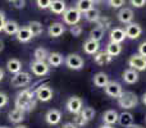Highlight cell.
I'll list each match as a JSON object with an SVG mask.
<instances>
[{
    "label": "cell",
    "instance_id": "d6986e66",
    "mask_svg": "<svg viewBox=\"0 0 146 128\" xmlns=\"http://www.w3.org/2000/svg\"><path fill=\"white\" fill-rule=\"evenodd\" d=\"M126 31L123 30V28H114V30H111L110 32V42H117V44H121L122 41H124V38H126Z\"/></svg>",
    "mask_w": 146,
    "mask_h": 128
},
{
    "label": "cell",
    "instance_id": "277c9868",
    "mask_svg": "<svg viewBox=\"0 0 146 128\" xmlns=\"http://www.w3.org/2000/svg\"><path fill=\"white\" fill-rule=\"evenodd\" d=\"M81 14L82 13L77 9V8H69L63 13V21L67 25L74 26L81 21Z\"/></svg>",
    "mask_w": 146,
    "mask_h": 128
},
{
    "label": "cell",
    "instance_id": "9f6ffc18",
    "mask_svg": "<svg viewBox=\"0 0 146 128\" xmlns=\"http://www.w3.org/2000/svg\"><path fill=\"white\" fill-rule=\"evenodd\" d=\"M145 119H146V118H145Z\"/></svg>",
    "mask_w": 146,
    "mask_h": 128
},
{
    "label": "cell",
    "instance_id": "4316f807",
    "mask_svg": "<svg viewBox=\"0 0 146 128\" xmlns=\"http://www.w3.org/2000/svg\"><path fill=\"white\" fill-rule=\"evenodd\" d=\"M18 30H19V26H18V23L15 22V21H7L3 31H4L7 35H15V33L18 32Z\"/></svg>",
    "mask_w": 146,
    "mask_h": 128
},
{
    "label": "cell",
    "instance_id": "681fc988",
    "mask_svg": "<svg viewBox=\"0 0 146 128\" xmlns=\"http://www.w3.org/2000/svg\"><path fill=\"white\" fill-rule=\"evenodd\" d=\"M100 128H114V127L110 126V124H104V126H101Z\"/></svg>",
    "mask_w": 146,
    "mask_h": 128
},
{
    "label": "cell",
    "instance_id": "1f68e13d",
    "mask_svg": "<svg viewBox=\"0 0 146 128\" xmlns=\"http://www.w3.org/2000/svg\"><path fill=\"white\" fill-rule=\"evenodd\" d=\"M76 5H77L76 8H77V9L80 10L81 13H83V14H85L87 10H90L91 8H94V7H92L94 3L91 1V0H78Z\"/></svg>",
    "mask_w": 146,
    "mask_h": 128
},
{
    "label": "cell",
    "instance_id": "ffe728a7",
    "mask_svg": "<svg viewBox=\"0 0 146 128\" xmlns=\"http://www.w3.org/2000/svg\"><path fill=\"white\" fill-rule=\"evenodd\" d=\"M92 81L96 87H105L109 83V77H108V74H105L104 72H99L94 76Z\"/></svg>",
    "mask_w": 146,
    "mask_h": 128
},
{
    "label": "cell",
    "instance_id": "d590c367",
    "mask_svg": "<svg viewBox=\"0 0 146 128\" xmlns=\"http://www.w3.org/2000/svg\"><path fill=\"white\" fill-rule=\"evenodd\" d=\"M36 3H37V7L40 9H48V8H50L51 0H36Z\"/></svg>",
    "mask_w": 146,
    "mask_h": 128
},
{
    "label": "cell",
    "instance_id": "6da1fadb",
    "mask_svg": "<svg viewBox=\"0 0 146 128\" xmlns=\"http://www.w3.org/2000/svg\"><path fill=\"white\" fill-rule=\"evenodd\" d=\"M35 91L31 88H25L21 92H18L15 97V108H19L25 111H31L35 109L36 100H35Z\"/></svg>",
    "mask_w": 146,
    "mask_h": 128
},
{
    "label": "cell",
    "instance_id": "7a4b0ae2",
    "mask_svg": "<svg viewBox=\"0 0 146 128\" xmlns=\"http://www.w3.org/2000/svg\"><path fill=\"white\" fill-rule=\"evenodd\" d=\"M139 104V97L132 91H123L118 97V105L123 109H133Z\"/></svg>",
    "mask_w": 146,
    "mask_h": 128
},
{
    "label": "cell",
    "instance_id": "816d5d0a",
    "mask_svg": "<svg viewBox=\"0 0 146 128\" xmlns=\"http://www.w3.org/2000/svg\"><path fill=\"white\" fill-rule=\"evenodd\" d=\"M91 1H92V3H94V4H96V3H100V1H101V0H91Z\"/></svg>",
    "mask_w": 146,
    "mask_h": 128
},
{
    "label": "cell",
    "instance_id": "52a82bcc",
    "mask_svg": "<svg viewBox=\"0 0 146 128\" xmlns=\"http://www.w3.org/2000/svg\"><path fill=\"white\" fill-rule=\"evenodd\" d=\"M128 65L132 68V69L137 70V72H141V70L146 69V58L140 54H135L129 58L128 60Z\"/></svg>",
    "mask_w": 146,
    "mask_h": 128
},
{
    "label": "cell",
    "instance_id": "4fadbf2b",
    "mask_svg": "<svg viewBox=\"0 0 146 128\" xmlns=\"http://www.w3.org/2000/svg\"><path fill=\"white\" fill-rule=\"evenodd\" d=\"M45 121L46 123L51 124V126H55V124H58L62 121V113L59 110H56V109H50L45 115Z\"/></svg>",
    "mask_w": 146,
    "mask_h": 128
},
{
    "label": "cell",
    "instance_id": "4dcf8cb0",
    "mask_svg": "<svg viewBox=\"0 0 146 128\" xmlns=\"http://www.w3.org/2000/svg\"><path fill=\"white\" fill-rule=\"evenodd\" d=\"M100 12H99V9H96V8H91L90 10H87V12L85 13V18L87 22H98V19L100 18Z\"/></svg>",
    "mask_w": 146,
    "mask_h": 128
},
{
    "label": "cell",
    "instance_id": "30bf717a",
    "mask_svg": "<svg viewBox=\"0 0 146 128\" xmlns=\"http://www.w3.org/2000/svg\"><path fill=\"white\" fill-rule=\"evenodd\" d=\"M67 110L71 114H80L82 110V100L78 96H72L67 101Z\"/></svg>",
    "mask_w": 146,
    "mask_h": 128
},
{
    "label": "cell",
    "instance_id": "ba28073f",
    "mask_svg": "<svg viewBox=\"0 0 146 128\" xmlns=\"http://www.w3.org/2000/svg\"><path fill=\"white\" fill-rule=\"evenodd\" d=\"M83 64H85V62H83L82 56H80L78 54H69L66 58V65L69 69H74V70L82 69Z\"/></svg>",
    "mask_w": 146,
    "mask_h": 128
},
{
    "label": "cell",
    "instance_id": "7bdbcfd3",
    "mask_svg": "<svg viewBox=\"0 0 146 128\" xmlns=\"http://www.w3.org/2000/svg\"><path fill=\"white\" fill-rule=\"evenodd\" d=\"M5 22H7V21H5V14H4V12H1V10H0V32L4 30Z\"/></svg>",
    "mask_w": 146,
    "mask_h": 128
},
{
    "label": "cell",
    "instance_id": "bcb514c9",
    "mask_svg": "<svg viewBox=\"0 0 146 128\" xmlns=\"http://www.w3.org/2000/svg\"><path fill=\"white\" fill-rule=\"evenodd\" d=\"M127 128H144L142 126H140V124H132V126L127 127Z\"/></svg>",
    "mask_w": 146,
    "mask_h": 128
},
{
    "label": "cell",
    "instance_id": "44dd1931",
    "mask_svg": "<svg viewBox=\"0 0 146 128\" xmlns=\"http://www.w3.org/2000/svg\"><path fill=\"white\" fill-rule=\"evenodd\" d=\"M118 117H119V114L115 110H106L103 114V122H104V124L113 126V124H115L118 122Z\"/></svg>",
    "mask_w": 146,
    "mask_h": 128
},
{
    "label": "cell",
    "instance_id": "5b68a950",
    "mask_svg": "<svg viewBox=\"0 0 146 128\" xmlns=\"http://www.w3.org/2000/svg\"><path fill=\"white\" fill-rule=\"evenodd\" d=\"M36 94V99L38 101H42V103H48L53 99V88L48 85H41L40 87H37V90L35 91Z\"/></svg>",
    "mask_w": 146,
    "mask_h": 128
},
{
    "label": "cell",
    "instance_id": "ac0fdd59",
    "mask_svg": "<svg viewBox=\"0 0 146 128\" xmlns=\"http://www.w3.org/2000/svg\"><path fill=\"white\" fill-rule=\"evenodd\" d=\"M49 9L54 13V14H63L67 10V5L64 0H51V4Z\"/></svg>",
    "mask_w": 146,
    "mask_h": 128
},
{
    "label": "cell",
    "instance_id": "ab89813d",
    "mask_svg": "<svg viewBox=\"0 0 146 128\" xmlns=\"http://www.w3.org/2000/svg\"><path fill=\"white\" fill-rule=\"evenodd\" d=\"M12 4H13V7H14L15 9H22V8H25L26 0H14Z\"/></svg>",
    "mask_w": 146,
    "mask_h": 128
},
{
    "label": "cell",
    "instance_id": "cb8c5ba5",
    "mask_svg": "<svg viewBox=\"0 0 146 128\" xmlns=\"http://www.w3.org/2000/svg\"><path fill=\"white\" fill-rule=\"evenodd\" d=\"M94 59H95V63L99 64V65H105V64H109L111 62V59H113V56H110L106 51H100V53H96L95 56H94Z\"/></svg>",
    "mask_w": 146,
    "mask_h": 128
},
{
    "label": "cell",
    "instance_id": "7402d4cb",
    "mask_svg": "<svg viewBox=\"0 0 146 128\" xmlns=\"http://www.w3.org/2000/svg\"><path fill=\"white\" fill-rule=\"evenodd\" d=\"M123 80L126 83H128V85H132V83H136L137 81H139V73H137V70L132 69V68H129V69L124 70L123 73Z\"/></svg>",
    "mask_w": 146,
    "mask_h": 128
},
{
    "label": "cell",
    "instance_id": "836d02e7",
    "mask_svg": "<svg viewBox=\"0 0 146 128\" xmlns=\"http://www.w3.org/2000/svg\"><path fill=\"white\" fill-rule=\"evenodd\" d=\"M81 115L83 117V119L87 122H90L91 119H94V117H95V110H94L92 108H90V106H87V108H82V110H81Z\"/></svg>",
    "mask_w": 146,
    "mask_h": 128
},
{
    "label": "cell",
    "instance_id": "83f0119b",
    "mask_svg": "<svg viewBox=\"0 0 146 128\" xmlns=\"http://www.w3.org/2000/svg\"><path fill=\"white\" fill-rule=\"evenodd\" d=\"M106 53L114 58V56L119 55L122 53V45L117 42H109L108 46H106Z\"/></svg>",
    "mask_w": 146,
    "mask_h": 128
},
{
    "label": "cell",
    "instance_id": "f5cc1de1",
    "mask_svg": "<svg viewBox=\"0 0 146 128\" xmlns=\"http://www.w3.org/2000/svg\"><path fill=\"white\" fill-rule=\"evenodd\" d=\"M15 128H28V127L27 126H17Z\"/></svg>",
    "mask_w": 146,
    "mask_h": 128
},
{
    "label": "cell",
    "instance_id": "2e32d148",
    "mask_svg": "<svg viewBox=\"0 0 146 128\" xmlns=\"http://www.w3.org/2000/svg\"><path fill=\"white\" fill-rule=\"evenodd\" d=\"M8 118H9V121L12 122V123H21V122L25 119V110H22V109L19 108H14L12 111H9V114H8Z\"/></svg>",
    "mask_w": 146,
    "mask_h": 128
},
{
    "label": "cell",
    "instance_id": "9a60e30c",
    "mask_svg": "<svg viewBox=\"0 0 146 128\" xmlns=\"http://www.w3.org/2000/svg\"><path fill=\"white\" fill-rule=\"evenodd\" d=\"M15 37H17V40L19 42H28L33 37V35L28 27H19L18 32L15 33Z\"/></svg>",
    "mask_w": 146,
    "mask_h": 128
},
{
    "label": "cell",
    "instance_id": "c3c4849f",
    "mask_svg": "<svg viewBox=\"0 0 146 128\" xmlns=\"http://www.w3.org/2000/svg\"><path fill=\"white\" fill-rule=\"evenodd\" d=\"M142 103H144V105H146V92L142 95Z\"/></svg>",
    "mask_w": 146,
    "mask_h": 128
},
{
    "label": "cell",
    "instance_id": "484cf974",
    "mask_svg": "<svg viewBox=\"0 0 146 128\" xmlns=\"http://www.w3.org/2000/svg\"><path fill=\"white\" fill-rule=\"evenodd\" d=\"M63 63V55L60 53H50L48 58V64L50 67H60Z\"/></svg>",
    "mask_w": 146,
    "mask_h": 128
},
{
    "label": "cell",
    "instance_id": "8d00e7d4",
    "mask_svg": "<svg viewBox=\"0 0 146 128\" xmlns=\"http://www.w3.org/2000/svg\"><path fill=\"white\" fill-rule=\"evenodd\" d=\"M87 123V121H85L83 119V117L81 115V114H76V118H74V124L77 127H82L85 126V124Z\"/></svg>",
    "mask_w": 146,
    "mask_h": 128
},
{
    "label": "cell",
    "instance_id": "d6a6232c",
    "mask_svg": "<svg viewBox=\"0 0 146 128\" xmlns=\"http://www.w3.org/2000/svg\"><path fill=\"white\" fill-rule=\"evenodd\" d=\"M104 28H101V27H95V28H92V30L90 31V38L91 40H94V41H100L101 38L104 37Z\"/></svg>",
    "mask_w": 146,
    "mask_h": 128
},
{
    "label": "cell",
    "instance_id": "8992f818",
    "mask_svg": "<svg viewBox=\"0 0 146 128\" xmlns=\"http://www.w3.org/2000/svg\"><path fill=\"white\" fill-rule=\"evenodd\" d=\"M30 68L33 74L37 76V77H44L50 70V65L46 63V62H38V60H35L33 63H31Z\"/></svg>",
    "mask_w": 146,
    "mask_h": 128
},
{
    "label": "cell",
    "instance_id": "74e56055",
    "mask_svg": "<svg viewBox=\"0 0 146 128\" xmlns=\"http://www.w3.org/2000/svg\"><path fill=\"white\" fill-rule=\"evenodd\" d=\"M71 33L74 37H78V36H81V33H82V27L78 25H74L71 27Z\"/></svg>",
    "mask_w": 146,
    "mask_h": 128
},
{
    "label": "cell",
    "instance_id": "7dc6e473",
    "mask_svg": "<svg viewBox=\"0 0 146 128\" xmlns=\"http://www.w3.org/2000/svg\"><path fill=\"white\" fill-rule=\"evenodd\" d=\"M3 78H4V70H3L1 68H0V81H1Z\"/></svg>",
    "mask_w": 146,
    "mask_h": 128
},
{
    "label": "cell",
    "instance_id": "ee69618b",
    "mask_svg": "<svg viewBox=\"0 0 146 128\" xmlns=\"http://www.w3.org/2000/svg\"><path fill=\"white\" fill-rule=\"evenodd\" d=\"M139 54L146 58V42H142L141 45L139 46Z\"/></svg>",
    "mask_w": 146,
    "mask_h": 128
},
{
    "label": "cell",
    "instance_id": "9c48e42d",
    "mask_svg": "<svg viewBox=\"0 0 146 128\" xmlns=\"http://www.w3.org/2000/svg\"><path fill=\"white\" fill-rule=\"evenodd\" d=\"M105 90L106 95H109L110 97H114V99H118L121 96V94L123 92V88H122V85L115 81H109V83L104 87Z\"/></svg>",
    "mask_w": 146,
    "mask_h": 128
},
{
    "label": "cell",
    "instance_id": "f546056e",
    "mask_svg": "<svg viewBox=\"0 0 146 128\" xmlns=\"http://www.w3.org/2000/svg\"><path fill=\"white\" fill-rule=\"evenodd\" d=\"M49 51L46 50L45 48H37L33 53V56H35V60H38V62H46L49 58Z\"/></svg>",
    "mask_w": 146,
    "mask_h": 128
},
{
    "label": "cell",
    "instance_id": "8fae6325",
    "mask_svg": "<svg viewBox=\"0 0 146 128\" xmlns=\"http://www.w3.org/2000/svg\"><path fill=\"white\" fill-rule=\"evenodd\" d=\"M124 31H126V36L128 38H131V40H136V38H139L142 33V28L139 23H129Z\"/></svg>",
    "mask_w": 146,
    "mask_h": 128
},
{
    "label": "cell",
    "instance_id": "60d3db41",
    "mask_svg": "<svg viewBox=\"0 0 146 128\" xmlns=\"http://www.w3.org/2000/svg\"><path fill=\"white\" fill-rule=\"evenodd\" d=\"M7 104H8V96H7V94L0 92V108H4Z\"/></svg>",
    "mask_w": 146,
    "mask_h": 128
},
{
    "label": "cell",
    "instance_id": "5bb4252c",
    "mask_svg": "<svg viewBox=\"0 0 146 128\" xmlns=\"http://www.w3.org/2000/svg\"><path fill=\"white\" fill-rule=\"evenodd\" d=\"M118 19L119 22L124 23V25H129L133 19V12L129 8H123V9L119 10L118 13Z\"/></svg>",
    "mask_w": 146,
    "mask_h": 128
},
{
    "label": "cell",
    "instance_id": "f35d334b",
    "mask_svg": "<svg viewBox=\"0 0 146 128\" xmlns=\"http://www.w3.org/2000/svg\"><path fill=\"white\" fill-rule=\"evenodd\" d=\"M124 4V0H109V5L111 8H121Z\"/></svg>",
    "mask_w": 146,
    "mask_h": 128
},
{
    "label": "cell",
    "instance_id": "f1b7e54d",
    "mask_svg": "<svg viewBox=\"0 0 146 128\" xmlns=\"http://www.w3.org/2000/svg\"><path fill=\"white\" fill-rule=\"evenodd\" d=\"M27 27L30 28V31L32 32L33 37H35V36H40L41 33H42V31H44L42 25H41L40 22H37V21H31V22L28 23Z\"/></svg>",
    "mask_w": 146,
    "mask_h": 128
},
{
    "label": "cell",
    "instance_id": "3957f363",
    "mask_svg": "<svg viewBox=\"0 0 146 128\" xmlns=\"http://www.w3.org/2000/svg\"><path fill=\"white\" fill-rule=\"evenodd\" d=\"M31 81H32V76L27 72H19L15 73L12 77V81H10V85L13 87H25V86L30 85Z\"/></svg>",
    "mask_w": 146,
    "mask_h": 128
},
{
    "label": "cell",
    "instance_id": "f907efd6",
    "mask_svg": "<svg viewBox=\"0 0 146 128\" xmlns=\"http://www.w3.org/2000/svg\"><path fill=\"white\" fill-rule=\"evenodd\" d=\"M3 49H4V42H3V41L0 40V51H1Z\"/></svg>",
    "mask_w": 146,
    "mask_h": 128
},
{
    "label": "cell",
    "instance_id": "db71d44e",
    "mask_svg": "<svg viewBox=\"0 0 146 128\" xmlns=\"http://www.w3.org/2000/svg\"><path fill=\"white\" fill-rule=\"evenodd\" d=\"M0 128H9V127H7V126H0Z\"/></svg>",
    "mask_w": 146,
    "mask_h": 128
},
{
    "label": "cell",
    "instance_id": "603a6c76",
    "mask_svg": "<svg viewBox=\"0 0 146 128\" xmlns=\"http://www.w3.org/2000/svg\"><path fill=\"white\" fill-rule=\"evenodd\" d=\"M118 123L124 128L132 126V124H133V115H132L131 113H128V111H123V113L119 114V117H118Z\"/></svg>",
    "mask_w": 146,
    "mask_h": 128
},
{
    "label": "cell",
    "instance_id": "b9f144b4",
    "mask_svg": "<svg viewBox=\"0 0 146 128\" xmlns=\"http://www.w3.org/2000/svg\"><path fill=\"white\" fill-rule=\"evenodd\" d=\"M135 8H142L146 4V0H129Z\"/></svg>",
    "mask_w": 146,
    "mask_h": 128
},
{
    "label": "cell",
    "instance_id": "e575fe53",
    "mask_svg": "<svg viewBox=\"0 0 146 128\" xmlns=\"http://www.w3.org/2000/svg\"><path fill=\"white\" fill-rule=\"evenodd\" d=\"M96 25L99 26V27H101V28H108L109 26H110V19L109 18H106V17H100L98 19V22H96Z\"/></svg>",
    "mask_w": 146,
    "mask_h": 128
},
{
    "label": "cell",
    "instance_id": "d4e9b609",
    "mask_svg": "<svg viewBox=\"0 0 146 128\" xmlns=\"http://www.w3.org/2000/svg\"><path fill=\"white\" fill-rule=\"evenodd\" d=\"M7 69L9 70L10 73H13V74H15V73H19L22 72V63H21L18 59H9V60L7 62Z\"/></svg>",
    "mask_w": 146,
    "mask_h": 128
},
{
    "label": "cell",
    "instance_id": "f6af8a7d",
    "mask_svg": "<svg viewBox=\"0 0 146 128\" xmlns=\"http://www.w3.org/2000/svg\"><path fill=\"white\" fill-rule=\"evenodd\" d=\"M62 128H77V126H76L74 123H71V122H68V123L63 124V127Z\"/></svg>",
    "mask_w": 146,
    "mask_h": 128
},
{
    "label": "cell",
    "instance_id": "7c38bea8",
    "mask_svg": "<svg viewBox=\"0 0 146 128\" xmlns=\"http://www.w3.org/2000/svg\"><path fill=\"white\" fill-rule=\"evenodd\" d=\"M64 31H66V27H64L63 23H60V22L51 23L48 28V33L50 37H59V36H62L64 33Z\"/></svg>",
    "mask_w": 146,
    "mask_h": 128
},
{
    "label": "cell",
    "instance_id": "11a10c76",
    "mask_svg": "<svg viewBox=\"0 0 146 128\" xmlns=\"http://www.w3.org/2000/svg\"><path fill=\"white\" fill-rule=\"evenodd\" d=\"M8 1H10V3H13V1H14V0H8Z\"/></svg>",
    "mask_w": 146,
    "mask_h": 128
},
{
    "label": "cell",
    "instance_id": "e0dca14e",
    "mask_svg": "<svg viewBox=\"0 0 146 128\" xmlns=\"http://www.w3.org/2000/svg\"><path fill=\"white\" fill-rule=\"evenodd\" d=\"M99 49H100V44L98 41L91 40V38L83 44V51L86 54H90V55H95L96 53H99Z\"/></svg>",
    "mask_w": 146,
    "mask_h": 128
}]
</instances>
